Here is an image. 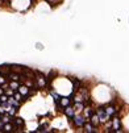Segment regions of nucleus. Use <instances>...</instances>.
<instances>
[{"mask_svg":"<svg viewBox=\"0 0 129 133\" xmlns=\"http://www.w3.org/2000/svg\"><path fill=\"white\" fill-rule=\"evenodd\" d=\"M74 123H75V125L76 127H83L84 124H86V120H87V117H83V116H75L74 115Z\"/></svg>","mask_w":129,"mask_h":133,"instance_id":"f257e3e1","label":"nucleus"},{"mask_svg":"<svg viewBox=\"0 0 129 133\" xmlns=\"http://www.w3.org/2000/svg\"><path fill=\"white\" fill-rule=\"evenodd\" d=\"M98 116H99V120H100V121H107L108 117H109V115L104 111V108H99V109H98Z\"/></svg>","mask_w":129,"mask_h":133,"instance_id":"f03ea898","label":"nucleus"},{"mask_svg":"<svg viewBox=\"0 0 129 133\" xmlns=\"http://www.w3.org/2000/svg\"><path fill=\"white\" fill-rule=\"evenodd\" d=\"M104 111H105V112H107L109 116H113V115L116 113L117 108H116V107H113V105H108V107H105V108H104Z\"/></svg>","mask_w":129,"mask_h":133,"instance_id":"7ed1b4c3","label":"nucleus"},{"mask_svg":"<svg viewBox=\"0 0 129 133\" xmlns=\"http://www.w3.org/2000/svg\"><path fill=\"white\" fill-rule=\"evenodd\" d=\"M65 113H66L68 117H74V115H75V108L67 105V107H66V109H65Z\"/></svg>","mask_w":129,"mask_h":133,"instance_id":"20e7f679","label":"nucleus"},{"mask_svg":"<svg viewBox=\"0 0 129 133\" xmlns=\"http://www.w3.org/2000/svg\"><path fill=\"white\" fill-rule=\"evenodd\" d=\"M83 127H84V130H86L87 133H93V132H96V129H93V125H92L91 123H86Z\"/></svg>","mask_w":129,"mask_h":133,"instance_id":"39448f33","label":"nucleus"},{"mask_svg":"<svg viewBox=\"0 0 129 133\" xmlns=\"http://www.w3.org/2000/svg\"><path fill=\"white\" fill-rule=\"evenodd\" d=\"M59 103H61V105H63L66 108L67 105H70V99L68 97H61L59 99ZM58 107H59V105H58Z\"/></svg>","mask_w":129,"mask_h":133,"instance_id":"423d86ee","label":"nucleus"},{"mask_svg":"<svg viewBox=\"0 0 129 133\" xmlns=\"http://www.w3.org/2000/svg\"><path fill=\"white\" fill-rule=\"evenodd\" d=\"M90 119H91V124H92L93 127H95V125H98V124H99V121H100L98 115H92Z\"/></svg>","mask_w":129,"mask_h":133,"instance_id":"0eeeda50","label":"nucleus"},{"mask_svg":"<svg viewBox=\"0 0 129 133\" xmlns=\"http://www.w3.org/2000/svg\"><path fill=\"white\" fill-rule=\"evenodd\" d=\"M0 74H2V75H9V74H11V69L8 67V66L0 67Z\"/></svg>","mask_w":129,"mask_h":133,"instance_id":"6e6552de","label":"nucleus"},{"mask_svg":"<svg viewBox=\"0 0 129 133\" xmlns=\"http://www.w3.org/2000/svg\"><path fill=\"white\" fill-rule=\"evenodd\" d=\"M113 125H115V132H120V120L119 119H113Z\"/></svg>","mask_w":129,"mask_h":133,"instance_id":"1a4fd4ad","label":"nucleus"},{"mask_svg":"<svg viewBox=\"0 0 129 133\" xmlns=\"http://www.w3.org/2000/svg\"><path fill=\"white\" fill-rule=\"evenodd\" d=\"M70 79H71V82L74 84V91H78L79 88H80V82L78 79H73V78H70Z\"/></svg>","mask_w":129,"mask_h":133,"instance_id":"9d476101","label":"nucleus"},{"mask_svg":"<svg viewBox=\"0 0 129 133\" xmlns=\"http://www.w3.org/2000/svg\"><path fill=\"white\" fill-rule=\"evenodd\" d=\"M19 92H20V94H24L25 96H28V87H27V86H20Z\"/></svg>","mask_w":129,"mask_h":133,"instance_id":"9b49d317","label":"nucleus"},{"mask_svg":"<svg viewBox=\"0 0 129 133\" xmlns=\"http://www.w3.org/2000/svg\"><path fill=\"white\" fill-rule=\"evenodd\" d=\"M4 130H7V132H11V130H12V128H13V125H12V123H7L4 127Z\"/></svg>","mask_w":129,"mask_h":133,"instance_id":"f8f14e48","label":"nucleus"},{"mask_svg":"<svg viewBox=\"0 0 129 133\" xmlns=\"http://www.w3.org/2000/svg\"><path fill=\"white\" fill-rule=\"evenodd\" d=\"M8 102V95H0V103H7Z\"/></svg>","mask_w":129,"mask_h":133,"instance_id":"ddd939ff","label":"nucleus"},{"mask_svg":"<svg viewBox=\"0 0 129 133\" xmlns=\"http://www.w3.org/2000/svg\"><path fill=\"white\" fill-rule=\"evenodd\" d=\"M17 87H20V86H19V83H17V81L11 82V88H12V90H17Z\"/></svg>","mask_w":129,"mask_h":133,"instance_id":"4468645a","label":"nucleus"},{"mask_svg":"<svg viewBox=\"0 0 129 133\" xmlns=\"http://www.w3.org/2000/svg\"><path fill=\"white\" fill-rule=\"evenodd\" d=\"M46 2H49L50 4H58V3L61 2V0H46Z\"/></svg>","mask_w":129,"mask_h":133,"instance_id":"2eb2a0df","label":"nucleus"},{"mask_svg":"<svg viewBox=\"0 0 129 133\" xmlns=\"http://www.w3.org/2000/svg\"><path fill=\"white\" fill-rule=\"evenodd\" d=\"M15 99H16V100H21V94H20V92H16V94H15Z\"/></svg>","mask_w":129,"mask_h":133,"instance_id":"dca6fc26","label":"nucleus"},{"mask_svg":"<svg viewBox=\"0 0 129 133\" xmlns=\"http://www.w3.org/2000/svg\"><path fill=\"white\" fill-rule=\"evenodd\" d=\"M5 94H7V95H13V91L9 90V88L7 87V88H5Z\"/></svg>","mask_w":129,"mask_h":133,"instance_id":"f3484780","label":"nucleus"},{"mask_svg":"<svg viewBox=\"0 0 129 133\" xmlns=\"http://www.w3.org/2000/svg\"><path fill=\"white\" fill-rule=\"evenodd\" d=\"M15 123H16L17 125H22V120H21V119H16Z\"/></svg>","mask_w":129,"mask_h":133,"instance_id":"a211bd4d","label":"nucleus"},{"mask_svg":"<svg viewBox=\"0 0 129 133\" xmlns=\"http://www.w3.org/2000/svg\"><path fill=\"white\" fill-rule=\"evenodd\" d=\"M3 123H9V117H8V116H4V117H3Z\"/></svg>","mask_w":129,"mask_h":133,"instance_id":"6ab92c4d","label":"nucleus"},{"mask_svg":"<svg viewBox=\"0 0 129 133\" xmlns=\"http://www.w3.org/2000/svg\"><path fill=\"white\" fill-rule=\"evenodd\" d=\"M3 94L4 92H3V87H2V88H0V95H3Z\"/></svg>","mask_w":129,"mask_h":133,"instance_id":"aec40b11","label":"nucleus"},{"mask_svg":"<svg viewBox=\"0 0 129 133\" xmlns=\"http://www.w3.org/2000/svg\"><path fill=\"white\" fill-rule=\"evenodd\" d=\"M2 3H8V0H0Z\"/></svg>","mask_w":129,"mask_h":133,"instance_id":"412c9836","label":"nucleus"}]
</instances>
